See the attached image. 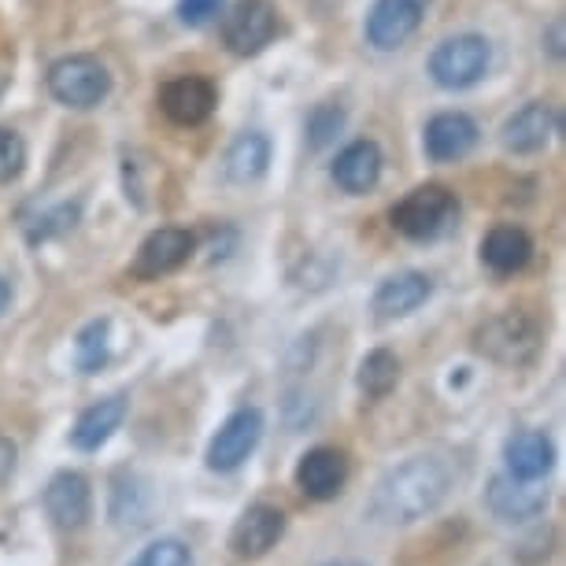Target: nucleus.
Here are the masks:
<instances>
[{
    "mask_svg": "<svg viewBox=\"0 0 566 566\" xmlns=\"http://www.w3.org/2000/svg\"><path fill=\"white\" fill-rule=\"evenodd\" d=\"M452 493V467L437 455H408L403 463L389 467L386 474L374 482L367 496V515L374 526L403 530L415 522L437 515Z\"/></svg>",
    "mask_w": 566,
    "mask_h": 566,
    "instance_id": "obj_1",
    "label": "nucleus"
},
{
    "mask_svg": "<svg viewBox=\"0 0 566 566\" xmlns=\"http://www.w3.org/2000/svg\"><path fill=\"white\" fill-rule=\"evenodd\" d=\"M541 345H544V329L526 312H496L474 329L478 356L507 370L530 367L541 356Z\"/></svg>",
    "mask_w": 566,
    "mask_h": 566,
    "instance_id": "obj_2",
    "label": "nucleus"
},
{
    "mask_svg": "<svg viewBox=\"0 0 566 566\" xmlns=\"http://www.w3.org/2000/svg\"><path fill=\"white\" fill-rule=\"evenodd\" d=\"M459 205L455 193L444 186H419L392 208V227L408 241H437L455 227Z\"/></svg>",
    "mask_w": 566,
    "mask_h": 566,
    "instance_id": "obj_3",
    "label": "nucleus"
},
{
    "mask_svg": "<svg viewBox=\"0 0 566 566\" xmlns=\"http://www.w3.org/2000/svg\"><path fill=\"white\" fill-rule=\"evenodd\" d=\"M266 430V419L260 408H238L227 415V422L211 433L208 452H205V467L211 474H233L252 459V452L260 448Z\"/></svg>",
    "mask_w": 566,
    "mask_h": 566,
    "instance_id": "obj_4",
    "label": "nucleus"
},
{
    "mask_svg": "<svg viewBox=\"0 0 566 566\" xmlns=\"http://www.w3.org/2000/svg\"><path fill=\"white\" fill-rule=\"evenodd\" d=\"M49 93L63 108H97L112 93V74L97 56H63L49 67Z\"/></svg>",
    "mask_w": 566,
    "mask_h": 566,
    "instance_id": "obj_5",
    "label": "nucleus"
},
{
    "mask_svg": "<svg viewBox=\"0 0 566 566\" xmlns=\"http://www.w3.org/2000/svg\"><path fill=\"white\" fill-rule=\"evenodd\" d=\"M493 49L482 34H455L441 41L430 56V78L441 90H470L474 82L485 78Z\"/></svg>",
    "mask_w": 566,
    "mask_h": 566,
    "instance_id": "obj_6",
    "label": "nucleus"
},
{
    "mask_svg": "<svg viewBox=\"0 0 566 566\" xmlns=\"http://www.w3.org/2000/svg\"><path fill=\"white\" fill-rule=\"evenodd\" d=\"M156 518V485L134 467H119L108 482V522L119 533H142Z\"/></svg>",
    "mask_w": 566,
    "mask_h": 566,
    "instance_id": "obj_7",
    "label": "nucleus"
},
{
    "mask_svg": "<svg viewBox=\"0 0 566 566\" xmlns=\"http://www.w3.org/2000/svg\"><path fill=\"white\" fill-rule=\"evenodd\" d=\"M285 530H290L285 511L277 504H266V500H260V504H249L238 518H233L227 544H230L233 559L255 563V559H266V555L282 544Z\"/></svg>",
    "mask_w": 566,
    "mask_h": 566,
    "instance_id": "obj_8",
    "label": "nucleus"
},
{
    "mask_svg": "<svg viewBox=\"0 0 566 566\" xmlns=\"http://www.w3.org/2000/svg\"><path fill=\"white\" fill-rule=\"evenodd\" d=\"M552 504V493L544 482H522V478H511L507 470L489 478L485 485V507L496 522H507V526H530L537 522Z\"/></svg>",
    "mask_w": 566,
    "mask_h": 566,
    "instance_id": "obj_9",
    "label": "nucleus"
},
{
    "mask_svg": "<svg viewBox=\"0 0 566 566\" xmlns=\"http://www.w3.org/2000/svg\"><path fill=\"white\" fill-rule=\"evenodd\" d=\"M49 522L63 533H78L93 518V485L82 470H56L41 493Z\"/></svg>",
    "mask_w": 566,
    "mask_h": 566,
    "instance_id": "obj_10",
    "label": "nucleus"
},
{
    "mask_svg": "<svg viewBox=\"0 0 566 566\" xmlns=\"http://www.w3.org/2000/svg\"><path fill=\"white\" fill-rule=\"evenodd\" d=\"M293 485L315 504H329L348 485V455L334 444H315L296 459Z\"/></svg>",
    "mask_w": 566,
    "mask_h": 566,
    "instance_id": "obj_11",
    "label": "nucleus"
},
{
    "mask_svg": "<svg viewBox=\"0 0 566 566\" xmlns=\"http://www.w3.org/2000/svg\"><path fill=\"white\" fill-rule=\"evenodd\" d=\"M277 34V8L271 0H238L222 23V41L233 56H255Z\"/></svg>",
    "mask_w": 566,
    "mask_h": 566,
    "instance_id": "obj_12",
    "label": "nucleus"
},
{
    "mask_svg": "<svg viewBox=\"0 0 566 566\" xmlns=\"http://www.w3.org/2000/svg\"><path fill=\"white\" fill-rule=\"evenodd\" d=\"M193 249H197L193 230L159 227V230H153L142 241V249H137V260L130 266V274L142 277V282H156V277L175 274L178 266H186L189 255H193Z\"/></svg>",
    "mask_w": 566,
    "mask_h": 566,
    "instance_id": "obj_13",
    "label": "nucleus"
},
{
    "mask_svg": "<svg viewBox=\"0 0 566 566\" xmlns=\"http://www.w3.org/2000/svg\"><path fill=\"white\" fill-rule=\"evenodd\" d=\"M433 296V282L430 274L422 271H400L386 277V282L374 290L370 296V312L378 323H392V318H408Z\"/></svg>",
    "mask_w": 566,
    "mask_h": 566,
    "instance_id": "obj_14",
    "label": "nucleus"
},
{
    "mask_svg": "<svg viewBox=\"0 0 566 566\" xmlns=\"http://www.w3.org/2000/svg\"><path fill=\"white\" fill-rule=\"evenodd\" d=\"M216 85L200 74H186V78H175L159 90V108L170 123L178 126H200L211 119L216 112Z\"/></svg>",
    "mask_w": 566,
    "mask_h": 566,
    "instance_id": "obj_15",
    "label": "nucleus"
},
{
    "mask_svg": "<svg viewBox=\"0 0 566 566\" xmlns=\"http://www.w3.org/2000/svg\"><path fill=\"white\" fill-rule=\"evenodd\" d=\"M559 134V115H555L552 104L533 101L526 108H518L500 130V142H504L507 153L515 156H533L541 148L552 145V137Z\"/></svg>",
    "mask_w": 566,
    "mask_h": 566,
    "instance_id": "obj_16",
    "label": "nucleus"
},
{
    "mask_svg": "<svg viewBox=\"0 0 566 566\" xmlns=\"http://www.w3.org/2000/svg\"><path fill=\"white\" fill-rule=\"evenodd\" d=\"M422 23V0H378L367 15V41L374 49H400Z\"/></svg>",
    "mask_w": 566,
    "mask_h": 566,
    "instance_id": "obj_17",
    "label": "nucleus"
},
{
    "mask_svg": "<svg viewBox=\"0 0 566 566\" xmlns=\"http://www.w3.org/2000/svg\"><path fill=\"white\" fill-rule=\"evenodd\" d=\"M555 467V444L544 430H518L504 441V470L522 482H544Z\"/></svg>",
    "mask_w": 566,
    "mask_h": 566,
    "instance_id": "obj_18",
    "label": "nucleus"
},
{
    "mask_svg": "<svg viewBox=\"0 0 566 566\" xmlns=\"http://www.w3.org/2000/svg\"><path fill=\"white\" fill-rule=\"evenodd\" d=\"M422 145L433 164H455L478 145V123L463 112H441L426 123Z\"/></svg>",
    "mask_w": 566,
    "mask_h": 566,
    "instance_id": "obj_19",
    "label": "nucleus"
},
{
    "mask_svg": "<svg viewBox=\"0 0 566 566\" xmlns=\"http://www.w3.org/2000/svg\"><path fill=\"white\" fill-rule=\"evenodd\" d=\"M126 411H130L126 397H104L97 403H90V408H85L71 426V444L85 455L101 452V448L123 430Z\"/></svg>",
    "mask_w": 566,
    "mask_h": 566,
    "instance_id": "obj_20",
    "label": "nucleus"
},
{
    "mask_svg": "<svg viewBox=\"0 0 566 566\" xmlns=\"http://www.w3.org/2000/svg\"><path fill=\"white\" fill-rule=\"evenodd\" d=\"M334 181L345 193L359 197V193H370L381 178V148L374 142H352L345 153L334 159Z\"/></svg>",
    "mask_w": 566,
    "mask_h": 566,
    "instance_id": "obj_21",
    "label": "nucleus"
},
{
    "mask_svg": "<svg viewBox=\"0 0 566 566\" xmlns=\"http://www.w3.org/2000/svg\"><path fill=\"white\" fill-rule=\"evenodd\" d=\"M533 260V241L522 227H493L482 241V263L493 274H518Z\"/></svg>",
    "mask_w": 566,
    "mask_h": 566,
    "instance_id": "obj_22",
    "label": "nucleus"
},
{
    "mask_svg": "<svg viewBox=\"0 0 566 566\" xmlns=\"http://www.w3.org/2000/svg\"><path fill=\"white\" fill-rule=\"evenodd\" d=\"M266 164H271V142L263 134L249 130L230 145L227 178L238 181V186H249V181H260L266 175Z\"/></svg>",
    "mask_w": 566,
    "mask_h": 566,
    "instance_id": "obj_23",
    "label": "nucleus"
},
{
    "mask_svg": "<svg viewBox=\"0 0 566 566\" xmlns=\"http://www.w3.org/2000/svg\"><path fill=\"white\" fill-rule=\"evenodd\" d=\"M400 381V359L389 348H374L359 359L356 386L367 400H386Z\"/></svg>",
    "mask_w": 566,
    "mask_h": 566,
    "instance_id": "obj_24",
    "label": "nucleus"
},
{
    "mask_svg": "<svg viewBox=\"0 0 566 566\" xmlns=\"http://www.w3.org/2000/svg\"><path fill=\"white\" fill-rule=\"evenodd\" d=\"M112 359V318H93L74 337V367L82 374H101Z\"/></svg>",
    "mask_w": 566,
    "mask_h": 566,
    "instance_id": "obj_25",
    "label": "nucleus"
},
{
    "mask_svg": "<svg viewBox=\"0 0 566 566\" xmlns=\"http://www.w3.org/2000/svg\"><path fill=\"white\" fill-rule=\"evenodd\" d=\"M78 216H82V205H78V200H63V205H52L49 211H41V216H34L30 222H23L27 241H30V244H41V241L60 238V233L74 230V222H78Z\"/></svg>",
    "mask_w": 566,
    "mask_h": 566,
    "instance_id": "obj_26",
    "label": "nucleus"
},
{
    "mask_svg": "<svg viewBox=\"0 0 566 566\" xmlns=\"http://www.w3.org/2000/svg\"><path fill=\"white\" fill-rule=\"evenodd\" d=\"M126 566H193V548L181 537H156Z\"/></svg>",
    "mask_w": 566,
    "mask_h": 566,
    "instance_id": "obj_27",
    "label": "nucleus"
},
{
    "mask_svg": "<svg viewBox=\"0 0 566 566\" xmlns=\"http://www.w3.org/2000/svg\"><path fill=\"white\" fill-rule=\"evenodd\" d=\"M340 130H345V108H340V104H318V108L307 115V145L312 148L334 145Z\"/></svg>",
    "mask_w": 566,
    "mask_h": 566,
    "instance_id": "obj_28",
    "label": "nucleus"
},
{
    "mask_svg": "<svg viewBox=\"0 0 566 566\" xmlns=\"http://www.w3.org/2000/svg\"><path fill=\"white\" fill-rule=\"evenodd\" d=\"M27 167V142L15 130L0 126V181H15Z\"/></svg>",
    "mask_w": 566,
    "mask_h": 566,
    "instance_id": "obj_29",
    "label": "nucleus"
},
{
    "mask_svg": "<svg viewBox=\"0 0 566 566\" xmlns=\"http://www.w3.org/2000/svg\"><path fill=\"white\" fill-rule=\"evenodd\" d=\"M222 12V0H178V19L186 27H208Z\"/></svg>",
    "mask_w": 566,
    "mask_h": 566,
    "instance_id": "obj_30",
    "label": "nucleus"
},
{
    "mask_svg": "<svg viewBox=\"0 0 566 566\" xmlns=\"http://www.w3.org/2000/svg\"><path fill=\"white\" fill-rule=\"evenodd\" d=\"M15 467H19V444L8 433H0V485L12 482Z\"/></svg>",
    "mask_w": 566,
    "mask_h": 566,
    "instance_id": "obj_31",
    "label": "nucleus"
},
{
    "mask_svg": "<svg viewBox=\"0 0 566 566\" xmlns=\"http://www.w3.org/2000/svg\"><path fill=\"white\" fill-rule=\"evenodd\" d=\"M548 41H552V56H563V19H555L552 23V34H548Z\"/></svg>",
    "mask_w": 566,
    "mask_h": 566,
    "instance_id": "obj_32",
    "label": "nucleus"
},
{
    "mask_svg": "<svg viewBox=\"0 0 566 566\" xmlns=\"http://www.w3.org/2000/svg\"><path fill=\"white\" fill-rule=\"evenodd\" d=\"M8 304H12V282H4V277H0V315L8 312Z\"/></svg>",
    "mask_w": 566,
    "mask_h": 566,
    "instance_id": "obj_33",
    "label": "nucleus"
},
{
    "mask_svg": "<svg viewBox=\"0 0 566 566\" xmlns=\"http://www.w3.org/2000/svg\"><path fill=\"white\" fill-rule=\"evenodd\" d=\"M8 82H12V67H8V63H4V60H0V97H4Z\"/></svg>",
    "mask_w": 566,
    "mask_h": 566,
    "instance_id": "obj_34",
    "label": "nucleus"
},
{
    "mask_svg": "<svg viewBox=\"0 0 566 566\" xmlns=\"http://www.w3.org/2000/svg\"><path fill=\"white\" fill-rule=\"evenodd\" d=\"M323 566H367V563H359V559H329Z\"/></svg>",
    "mask_w": 566,
    "mask_h": 566,
    "instance_id": "obj_35",
    "label": "nucleus"
}]
</instances>
